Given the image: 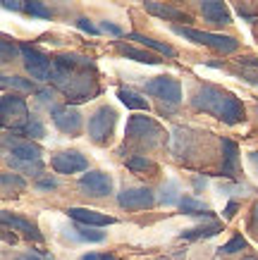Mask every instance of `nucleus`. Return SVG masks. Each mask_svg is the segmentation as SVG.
<instances>
[{"label": "nucleus", "mask_w": 258, "mask_h": 260, "mask_svg": "<svg viewBox=\"0 0 258 260\" xmlns=\"http://www.w3.org/2000/svg\"><path fill=\"white\" fill-rule=\"evenodd\" d=\"M5 132H10L12 136H32V139H43L46 136V129H43L39 119H29L26 124L17 126V129H5Z\"/></svg>", "instance_id": "obj_26"}, {"label": "nucleus", "mask_w": 258, "mask_h": 260, "mask_svg": "<svg viewBox=\"0 0 258 260\" xmlns=\"http://www.w3.org/2000/svg\"><path fill=\"white\" fill-rule=\"evenodd\" d=\"M24 10L32 17H41V19H50V10L41 3V0H24Z\"/></svg>", "instance_id": "obj_31"}, {"label": "nucleus", "mask_w": 258, "mask_h": 260, "mask_svg": "<svg viewBox=\"0 0 258 260\" xmlns=\"http://www.w3.org/2000/svg\"><path fill=\"white\" fill-rule=\"evenodd\" d=\"M146 93L153 95V98H160L163 103H170V105H177L182 103V84L172 77H156V79L146 81Z\"/></svg>", "instance_id": "obj_8"}, {"label": "nucleus", "mask_w": 258, "mask_h": 260, "mask_svg": "<svg viewBox=\"0 0 258 260\" xmlns=\"http://www.w3.org/2000/svg\"><path fill=\"white\" fill-rule=\"evenodd\" d=\"M127 139L141 148H156L165 139V129L153 117L146 115H134L127 122Z\"/></svg>", "instance_id": "obj_3"}, {"label": "nucleus", "mask_w": 258, "mask_h": 260, "mask_svg": "<svg viewBox=\"0 0 258 260\" xmlns=\"http://www.w3.org/2000/svg\"><path fill=\"white\" fill-rule=\"evenodd\" d=\"M244 260H258V258H256V255H249V258H244Z\"/></svg>", "instance_id": "obj_45"}, {"label": "nucleus", "mask_w": 258, "mask_h": 260, "mask_svg": "<svg viewBox=\"0 0 258 260\" xmlns=\"http://www.w3.org/2000/svg\"><path fill=\"white\" fill-rule=\"evenodd\" d=\"M239 172V146L230 139H222V177L235 179Z\"/></svg>", "instance_id": "obj_17"}, {"label": "nucleus", "mask_w": 258, "mask_h": 260, "mask_svg": "<svg viewBox=\"0 0 258 260\" xmlns=\"http://www.w3.org/2000/svg\"><path fill=\"white\" fill-rule=\"evenodd\" d=\"M8 165L15 170V172L22 174H32V177H39L43 172V162L41 160H22V158H8Z\"/></svg>", "instance_id": "obj_24"}, {"label": "nucleus", "mask_w": 258, "mask_h": 260, "mask_svg": "<svg viewBox=\"0 0 258 260\" xmlns=\"http://www.w3.org/2000/svg\"><path fill=\"white\" fill-rule=\"evenodd\" d=\"M177 193H180L177 181H165L163 189H160V196H158V203L167 205V208H170V205H175V203L180 205V196H177Z\"/></svg>", "instance_id": "obj_27"}, {"label": "nucleus", "mask_w": 258, "mask_h": 260, "mask_svg": "<svg viewBox=\"0 0 258 260\" xmlns=\"http://www.w3.org/2000/svg\"><path fill=\"white\" fill-rule=\"evenodd\" d=\"M194 184H196V189H201V186H206V181H204V179H194Z\"/></svg>", "instance_id": "obj_44"}, {"label": "nucleus", "mask_w": 258, "mask_h": 260, "mask_svg": "<svg viewBox=\"0 0 258 260\" xmlns=\"http://www.w3.org/2000/svg\"><path fill=\"white\" fill-rule=\"evenodd\" d=\"M36 95H39L41 103H46V105H53V91H48V88H41V91H36Z\"/></svg>", "instance_id": "obj_37"}, {"label": "nucleus", "mask_w": 258, "mask_h": 260, "mask_svg": "<svg viewBox=\"0 0 258 260\" xmlns=\"http://www.w3.org/2000/svg\"><path fill=\"white\" fill-rule=\"evenodd\" d=\"M77 26H79V29H81V31L91 34V36H96V34H101V26H94V24L89 22L86 17H81V19H77Z\"/></svg>", "instance_id": "obj_35"}, {"label": "nucleus", "mask_w": 258, "mask_h": 260, "mask_svg": "<svg viewBox=\"0 0 258 260\" xmlns=\"http://www.w3.org/2000/svg\"><path fill=\"white\" fill-rule=\"evenodd\" d=\"M118 124V112L112 110L110 105H101L98 110L89 117V136L96 146H108L110 136L115 132Z\"/></svg>", "instance_id": "obj_5"}, {"label": "nucleus", "mask_w": 258, "mask_h": 260, "mask_svg": "<svg viewBox=\"0 0 258 260\" xmlns=\"http://www.w3.org/2000/svg\"><path fill=\"white\" fill-rule=\"evenodd\" d=\"M17 55H22V48H17L12 39L3 36V41H0V57H3V62L5 64L12 62V60H17Z\"/></svg>", "instance_id": "obj_28"}, {"label": "nucleus", "mask_w": 258, "mask_h": 260, "mask_svg": "<svg viewBox=\"0 0 258 260\" xmlns=\"http://www.w3.org/2000/svg\"><path fill=\"white\" fill-rule=\"evenodd\" d=\"M144 10L153 17H160V19H167V22H191L189 15H184L182 10L177 8H170L165 3H158V0H146L144 3Z\"/></svg>", "instance_id": "obj_18"}, {"label": "nucleus", "mask_w": 258, "mask_h": 260, "mask_svg": "<svg viewBox=\"0 0 258 260\" xmlns=\"http://www.w3.org/2000/svg\"><path fill=\"white\" fill-rule=\"evenodd\" d=\"M118 53H120V55H125V57H129V60H136V62H141V64H160V62H163L156 53H149L146 48H144V50H139V48L125 46V43H118Z\"/></svg>", "instance_id": "obj_20"}, {"label": "nucleus", "mask_w": 258, "mask_h": 260, "mask_svg": "<svg viewBox=\"0 0 258 260\" xmlns=\"http://www.w3.org/2000/svg\"><path fill=\"white\" fill-rule=\"evenodd\" d=\"M50 167L58 174H77L89 170V160L79 153V150H63L50 158Z\"/></svg>", "instance_id": "obj_11"}, {"label": "nucleus", "mask_w": 258, "mask_h": 260, "mask_svg": "<svg viewBox=\"0 0 258 260\" xmlns=\"http://www.w3.org/2000/svg\"><path fill=\"white\" fill-rule=\"evenodd\" d=\"M22 60H24V67L29 72V77L36 81H48L50 79V72H53V62L48 60L41 50H36L34 46L29 43H22Z\"/></svg>", "instance_id": "obj_7"}, {"label": "nucleus", "mask_w": 258, "mask_h": 260, "mask_svg": "<svg viewBox=\"0 0 258 260\" xmlns=\"http://www.w3.org/2000/svg\"><path fill=\"white\" fill-rule=\"evenodd\" d=\"M127 39L136 41V43H141L144 48H151V50H153V53H158V55H165V57H175V55H177V50H175L172 46L160 43V41H156V39H149V36H141V34H129Z\"/></svg>", "instance_id": "obj_21"}, {"label": "nucleus", "mask_w": 258, "mask_h": 260, "mask_svg": "<svg viewBox=\"0 0 258 260\" xmlns=\"http://www.w3.org/2000/svg\"><path fill=\"white\" fill-rule=\"evenodd\" d=\"M118 98L122 105H127L129 110H146L149 112V103H146V98H141L136 91H132V88H118Z\"/></svg>", "instance_id": "obj_22"}, {"label": "nucleus", "mask_w": 258, "mask_h": 260, "mask_svg": "<svg viewBox=\"0 0 258 260\" xmlns=\"http://www.w3.org/2000/svg\"><path fill=\"white\" fill-rule=\"evenodd\" d=\"M249 158H251V162H253V165H256V170H258V153H251Z\"/></svg>", "instance_id": "obj_43"}, {"label": "nucleus", "mask_w": 258, "mask_h": 260, "mask_svg": "<svg viewBox=\"0 0 258 260\" xmlns=\"http://www.w3.org/2000/svg\"><path fill=\"white\" fill-rule=\"evenodd\" d=\"M15 260H53V258H48V255H39V253H22V255H17Z\"/></svg>", "instance_id": "obj_38"}, {"label": "nucleus", "mask_w": 258, "mask_h": 260, "mask_svg": "<svg viewBox=\"0 0 258 260\" xmlns=\"http://www.w3.org/2000/svg\"><path fill=\"white\" fill-rule=\"evenodd\" d=\"M180 210L184 215H206V217H213L211 208H208L204 201H196L194 196H182L180 198Z\"/></svg>", "instance_id": "obj_23"}, {"label": "nucleus", "mask_w": 258, "mask_h": 260, "mask_svg": "<svg viewBox=\"0 0 258 260\" xmlns=\"http://www.w3.org/2000/svg\"><path fill=\"white\" fill-rule=\"evenodd\" d=\"M191 105L194 110L213 115L215 119L225 122V124L235 126L244 122V105L235 93H230L225 88L213 86V84H204L198 86L191 95Z\"/></svg>", "instance_id": "obj_2"}, {"label": "nucleus", "mask_w": 258, "mask_h": 260, "mask_svg": "<svg viewBox=\"0 0 258 260\" xmlns=\"http://www.w3.org/2000/svg\"><path fill=\"white\" fill-rule=\"evenodd\" d=\"M3 224L5 227H10L12 232H22L26 239H34V241H43V234L39 232V227L36 224H32L29 220H24V217H17V215H10L8 210H3Z\"/></svg>", "instance_id": "obj_16"}, {"label": "nucleus", "mask_w": 258, "mask_h": 260, "mask_svg": "<svg viewBox=\"0 0 258 260\" xmlns=\"http://www.w3.org/2000/svg\"><path fill=\"white\" fill-rule=\"evenodd\" d=\"M222 232V222L213 220L208 222V224H201V227H191V229H184L180 234L182 241H196V239H211L215 237V234H220Z\"/></svg>", "instance_id": "obj_19"}, {"label": "nucleus", "mask_w": 258, "mask_h": 260, "mask_svg": "<svg viewBox=\"0 0 258 260\" xmlns=\"http://www.w3.org/2000/svg\"><path fill=\"white\" fill-rule=\"evenodd\" d=\"M101 31H103V34H110V36H115V39L125 36L122 26H118V24H112V22H101Z\"/></svg>", "instance_id": "obj_34"}, {"label": "nucleus", "mask_w": 258, "mask_h": 260, "mask_svg": "<svg viewBox=\"0 0 258 260\" xmlns=\"http://www.w3.org/2000/svg\"><path fill=\"white\" fill-rule=\"evenodd\" d=\"M79 189L86 191L89 196H108L112 193V179L101 170H91L79 179Z\"/></svg>", "instance_id": "obj_12"}, {"label": "nucleus", "mask_w": 258, "mask_h": 260, "mask_svg": "<svg viewBox=\"0 0 258 260\" xmlns=\"http://www.w3.org/2000/svg\"><path fill=\"white\" fill-rule=\"evenodd\" d=\"M127 167L132 172H146V170H153V162L146 155H132V158L127 160Z\"/></svg>", "instance_id": "obj_33"}, {"label": "nucleus", "mask_w": 258, "mask_h": 260, "mask_svg": "<svg viewBox=\"0 0 258 260\" xmlns=\"http://www.w3.org/2000/svg\"><path fill=\"white\" fill-rule=\"evenodd\" d=\"M235 213H237V203H230L225 208V220H230V217H235Z\"/></svg>", "instance_id": "obj_41"}, {"label": "nucleus", "mask_w": 258, "mask_h": 260, "mask_svg": "<svg viewBox=\"0 0 258 260\" xmlns=\"http://www.w3.org/2000/svg\"><path fill=\"white\" fill-rule=\"evenodd\" d=\"M81 260H115V258L108 255V253H89V255H84Z\"/></svg>", "instance_id": "obj_39"}, {"label": "nucleus", "mask_w": 258, "mask_h": 260, "mask_svg": "<svg viewBox=\"0 0 258 260\" xmlns=\"http://www.w3.org/2000/svg\"><path fill=\"white\" fill-rule=\"evenodd\" d=\"M67 215L74 222H79V224H91V227L115 224V217H110L105 213H98V210H91V208H67Z\"/></svg>", "instance_id": "obj_15"}, {"label": "nucleus", "mask_w": 258, "mask_h": 260, "mask_svg": "<svg viewBox=\"0 0 258 260\" xmlns=\"http://www.w3.org/2000/svg\"><path fill=\"white\" fill-rule=\"evenodd\" d=\"M251 227L258 232V203L253 205V210H251Z\"/></svg>", "instance_id": "obj_40"}, {"label": "nucleus", "mask_w": 258, "mask_h": 260, "mask_svg": "<svg viewBox=\"0 0 258 260\" xmlns=\"http://www.w3.org/2000/svg\"><path fill=\"white\" fill-rule=\"evenodd\" d=\"M0 115H3V124L5 129H17V126H22L29 122V108H26V101L19 98L15 93H5L0 98Z\"/></svg>", "instance_id": "obj_6"}, {"label": "nucleus", "mask_w": 258, "mask_h": 260, "mask_svg": "<svg viewBox=\"0 0 258 260\" xmlns=\"http://www.w3.org/2000/svg\"><path fill=\"white\" fill-rule=\"evenodd\" d=\"M118 203L120 208L125 210H146V208H153L158 203L156 193L146 186H132V189H125L118 193Z\"/></svg>", "instance_id": "obj_9"}, {"label": "nucleus", "mask_w": 258, "mask_h": 260, "mask_svg": "<svg viewBox=\"0 0 258 260\" xmlns=\"http://www.w3.org/2000/svg\"><path fill=\"white\" fill-rule=\"evenodd\" d=\"M36 189H39V191H53V189H58V181L50 179V177H46V179L36 181Z\"/></svg>", "instance_id": "obj_36"}, {"label": "nucleus", "mask_w": 258, "mask_h": 260, "mask_svg": "<svg viewBox=\"0 0 258 260\" xmlns=\"http://www.w3.org/2000/svg\"><path fill=\"white\" fill-rule=\"evenodd\" d=\"M0 184H3V193L5 196H10V191L12 193H19V191L26 189V181H24L22 174H17V172H3L0 174Z\"/></svg>", "instance_id": "obj_25"}, {"label": "nucleus", "mask_w": 258, "mask_h": 260, "mask_svg": "<svg viewBox=\"0 0 258 260\" xmlns=\"http://www.w3.org/2000/svg\"><path fill=\"white\" fill-rule=\"evenodd\" d=\"M5 150L12 158L22 160H41V146L34 143L32 139H5Z\"/></svg>", "instance_id": "obj_14"}, {"label": "nucleus", "mask_w": 258, "mask_h": 260, "mask_svg": "<svg viewBox=\"0 0 258 260\" xmlns=\"http://www.w3.org/2000/svg\"><path fill=\"white\" fill-rule=\"evenodd\" d=\"M5 8L15 10V12H17V10H19V3H17V0H5Z\"/></svg>", "instance_id": "obj_42"}, {"label": "nucleus", "mask_w": 258, "mask_h": 260, "mask_svg": "<svg viewBox=\"0 0 258 260\" xmlns=\"http://www.w3.org/2000/svg\"><path fill=\"white\" fill-rule=\"evenodd\" d=\"M3 86L8 88H17V91H24V93H32V91H36V86H34L29 79H22V77H3V81H0Z\"/></svg>", "instance_id": "obj_29"}, {"label": "nucleus", "mask_w": 258, "mask_h": 260, "mask_svg": "<svg viewBox=\"0 0 258 260\" xmlns=\"http://www.w3.org/2000/svg\"><path fill=\"white\" fill-rule=\"evenodd\" d=\"M198 3V8H201V15L208 19L211 24H230L232 22V15H230V10H227L225 0H196Z\"/></svg>", "instance_id": "obj_13"}, {"label": "nucleus", "mask_w": 258, "mask_h": 260, "mask_svg": "<svg viewBox=\"0 0 258 260\" xmlns=\"http://www.w3.org/2000/svg\"><path fill=\"white\" fill-rule=\"evenodd\" d=\"M50 81L58 91H63L70 103L91 101L98 93V81H96V62L84 55H65L53 57V72Z\"/></svg>", "instance_id": "obj_1"}, {"label": "nucleus", "mask_w": 258, "mask_h": 260, "mask_svg": "<svg viewBox=\"0 0 258 260\" xmlns=\"http://www.w3.org/2000/svg\"><path fill=\"white\" fill-rule=\"evenodd\" d=\"M53 124L63 132V134H70V136H77L81 132V112L72 105H53Z\"/></svg>", "instance_id": "obj_10"}, {"label": "nucleus", "mask_w": 258, "mask_h": 260, "mask_svg": "<svg viewBox=\"0 0 258 260\" xmlns=\"http://www.w3.org/2000/svg\"><path fill=\"white\" fill-rule=\"evenodd\" d=\"M246 248V239L244 237H235V239H230L225 246H220L218 253L220 255H232V253H239Z\"/></svg>", "instance_id": "obj_32"}, {"label": "nucleus", "mask_w": 258, "mask_h": 260, "mask_svg": "<svg viewBox=\"0 0 258 260\" xmlns=\"http://www.w3.org/2000/svg\"><path fill=\"white\" fill-rule=\"evenodd\" d=\"M77 232H79V239L91 241V244H101L103 239H105V234H103V232H98L96 227H91V224H79Z\"/></svg>", "instance_id": "obj_30"}, {"label": "nucleus", "mask_w": 258, "mask_h": 260, "mask_svg": "<svg viewBox=\"0 0 258 260\" xmlns=\"http://www.w3.org/2000/svg\"><path fill=\"white\" fill-rule=\"evenodd\" d=\"M172 31L177 36H184L187 41H194L198 46H208L213 50H218L222 55H230L239 48V41L232 39V36H222V34H211V31H198V29H191V26H182V24H175Z\"/></svg>", "instance_id": "obj_4"}]
</instances>
